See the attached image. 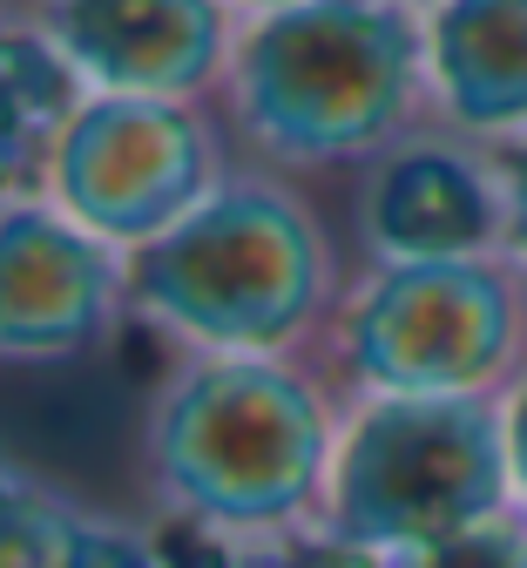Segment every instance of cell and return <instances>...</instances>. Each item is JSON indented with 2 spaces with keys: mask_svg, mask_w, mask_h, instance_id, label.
Wrapping results in <instances>:
<instances>
[{
  "mask_svg": "<svg viewBox=\"0 0 527 568\" xmlns=\"http://www.w3.org/2000/svg\"><path fill=\"white\" fill-rule=\"evenodd\" d=\"M358 224L386 264L474 257L494 231V196L454 150H393L365 176Z\"/></svg>",
  "mask_w": 527,
  "mask_h": 568,
  "instance_id": "9c48e42d",
  "label": "cell"
},
{
  "mask_svg": "<svg viewBox=\"0 0 527 568\" xmlns=\"http://www.w3.org/2000/svg\"><path fill=\"white\" fill-rule=\"evenodd\" d=\"M332 399L291 352H176L142 419L156 508L210 541H277L325 508Z\"/></svg>",
  "mask_w": 527,
  "mask_h": 568,
  "instance_id": "6da1fadb",
  "label": "cell"
},
{
  "mask_svg": "<svg viewBox=\"0 0 527 568\" xmlns=\"http://www.w3.org/2000/svg\"><path fill=\"white\" fill-rule=\"evenodd\" d=\"M426 34L393 0H297L237 28L216 115L237 163L305 176L365 163L406 129Z\"/></svg>",
  "mask_w": 527,
  "mask_h": 568,
  "instance_id": "7a4b0ae2",
  "label": "cell"
},
{
  "mask_svg": "<svg viewBox=\"0 0 527 568\" xmlns=\"http://www.w3.org/2000/svg\"><path fill=\"white\" fill-rule=\"evenodd\" d=\"M82 75L68 68V54L41 34V21L0 14V203H14L41 190L48 156L68 129V115L82 109Z\"/></svg>",
  "mask_w": 527,
  "mask_h": 568,
  "instance_id": "8fae6325",
  "label": "cell"
},
{
  "mask_svg": "<svg viewBox=\"0 0 527 568\" xmlns=\"http://www.w3.org/2000/svg\"><path fill=\"white\" fill-rule=\"evenodd\" d=\"M507 419L480 393H365L338 426L318 528L399 561L500 515Z\"/></svg>",
  "mask_w": 527,
  "mask_h": 568,
  "instance_id": "277c9868",
  "label": "cell"
},
{
  "mask_svg": "<svg viewBox=\"0 0 527 568\" xmlns=\"http://www.w3.org/2000/svg\"><path fill=\"white\" fill-rule=\"evenodd\" d=\"M14 480H21V474H14L8 460H0V501H8V494H14Z\"/></svg>",
  "mask_w": 527,
  "mask_h": 568,
  "instance_id": "ac0fdd59",
  "label": "cell"
},
{
  "mask_svg": "<svg viewBox=\"0 0 527 568\" xmlns=\"http://www.w3.org/2000/svg\"><path fill=\"white\" fill-rule=\"evenodd\" d=\"M500 419H507V467H514V487L527 494V386L507 399V413H500Z\"/></svg>",
  "mask_w": 527,
  "mask_h": 568,
  "instance_id": "9a60e30c",
  "label": "cell"
},
{
  "mask_svg": "<svg viewBox=\"0 0 527 568\" xmlns=\"http://www.w3.org/2000/svg\"><path fill=\"white\" fill-rule=\"evenodd\" d=\"M514 237H520V251H527V150H520V163H514Z\"/></svg>",
  "mask_w": 527,
  "mask_h": 568,
  "instance_id": "2e32d148",
  "label": "cell"
},
{
  "mask_svg": "<svg viewBox=\"0 0 527 568\" xmlns=\"http://www.w3.org/2000/svg\"><path fill=\"white\" fill-rule=\"evenodd\" d=\"M277 8H297V0H231V14L257 21V14H277Z\"/></svg>",
  "mask_w": 527,
  "mask_h": 568,
  "instance_id": "e0dca14e",
  "label": "cell"
},
{
  "mask_svg": "<svg viewBox=\"0 0 527 568\" xmlns=\"http://www.w3.org/2000/svg\"><path fill=\"white\" fill-rule=\"evenodd\" d=\"M129 318L176 352H291L338 312L332 244L291 176L237 163L176 231L122 257Z\"/></svg>",
  "mask_w": 527,
  "mask_h": 568,
  "instance_id": "3957f363",
  "label": "cell"
},
{
  "mask_svg": "<svg viewBox=\"0 0 527 568\" xmlns=\"http://www.w3.org/2000/svg\"><path fill=\"white\" fill-rule=\"evenodd\" d=\"M426 75L467 129L527 122V0H439L426 21Z\"/></svg>",
  "mask_w": 527,
  "mask_h": 568,
  "instance_id": "30bf717a",
  "label": "cell"
},
{
  "mask_svg": "<svg viewBox=\"0 0 527 568\" xmlns=\"http://www.w3.org/2000/svg\"><path fill=\"white\" fill-rule=\"evenodd\" d=\"M129 318L122 251L41 190L0 203V366H68Z\"/></svg>",
  "mask_w": 527,
  "mask_h": 568,
  "instance_id": "52a82bcc",
  "label": "cell"
},
{
  "mask_svg": "<svg viewBox=\"0 0 527 568\" xmlns=\"http://www.w3.org/2000/svg\"><path fill=\"white\" fill-rule=\"evenodd\" d=\"M89 95L216 102L237 48L231 0H28Z\"/></svg>",
  "mask_w": 527,
  "mask_h": 568,
  "instance_id": "ba28073f",
  "label": "cell"
},
{
  "mask_svg": "<svg viewBox=\"0 0 527 568\" xmlns=\"http://www.w3.org/2000/svg\"><path fill=\"white\" fill-rule=\"evenodd\" d=\"M0 568H170V561L149 535L95 521L61 494L14 480V494L0 501Z\"/></svg>",
  "mask_w": 527,
  "mask_h": 568,
  "instance_id": "7c38bea8",
  "label": "cell"
},
{
  "mask_svg": "<svg viewBox=\"0 0 527 568\" xmlns=\"http://www.w3.org/2000/svg\"><path fill=\"white\" fill-rule=\"evenodd\" d=\"M203 568H386L338 535H277V541H216Z\"/></svg>",
  "mask_w": 527,
  "mask_h": 568,
  "instance_id": "4fadbf2b",
  "label": "cell"
},
{
  "mask_svg": "<svg viewBox=\"0 0 527 568\" xmlns=\"http://www.w3.org/2000/svg\"><path fill=\"white\" fill-rule=\"evenodd\" d=\"M231 170L237 150L216 102L82 95L48 156L41 196H54L82 231L129 257L176 231Z\"/></svg>",
  "mask_w": 527,
  "mask_h": 568,
  "instance_id": "5b68a950",
  "label": "cell"
},
{
  "mask_svg": "<svg viewBox=\"0 0 527 568\" xmlns=\"http://www.w3.org/2000/svg\"><path fill=\"white\" fill-rule=\"evenodd\" d=\"M386 568H527V535L494 515V521H480L467 535H446V541H433L419 555H399Z\"/></svg>",
  "mask_w": 527,
  "mask_h": 568,
  "instance_id": "5bb4252c",
  "label": "cell"
},
{
  "mask_svg": "<svg viewBox=\"0 0 527 568\" xmlns=\"http://www.w3.org/2000/svg\"><path fill=\"white\" fill-rule=\"evenodd\" d=\"M0 14H14V8H8V0H0Z\"/></svg>",
  "mask_w": 527,
  "mask_h": 568,
  "instance_id": "d6986e66",
  "label": "cell"
},
{
  "mask_svg": "<svg viewBox=\"0 0 527 568\" xmlns=\"http://www.w3.org/2000/svg\"><path fill=\"white\" fill-rule=\"evenodd\" d=\"M520 338L507 277L480 257L379 264L332 312L338 366L365 393H487Z\"/></svg>",
  "mask_w": 527,
  "mask_h": 568,
  "instance_id": "8992f818",
  "label": "cell"
}]
</instances>
